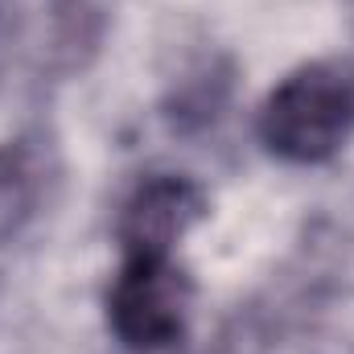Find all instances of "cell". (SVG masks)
Instances as JSON below:
<instances>
[{
	"instance_id": "obj_2",
	"label": "cell",
	"mask_w": 354,
	"mask_h": 354,
	"mask_svg": "<svg viewBox=\"0 0 354 354\" xmlns=\"http://www.w3.org/2000/svg\"><path fill=\"white\" fill-rule=\"evenodd\" d=\"M111 330L132 351H161L181 338L189 284L169 256H128L111 288Z\"/></svg>"
},
{
	"instance_id": "obj_1",
	"label": "cell",
	"mask_w": 354,
	"mask_h": 354,
	"mask_svg": "<svg viewBox=\"0 0 354 354\" xmlns=\"http://www.w3.org/2000/svg\"><path fill=\"white\" fill-rule=\"evenodd\" d=\"M354 128V87L330 66H305L272 91L260 120L264 145L284 161H326Z\"/></svg>"
},
{
	"instance_id": "obj_3",
	"label": "cell",
	"mask_w": 354,
	"mask_h": 354,
	"mask_svg": "<svg viewBox=\"0 0 354 354\" xmlns=\"http://www.w3.org/2000/svg\"><path fill=\"white\" fill-rule=\"evenodd\" d=\"M202 214V198L181 177H157L136 189V198L124 210L120 239L128 256H169L185 227Z\"/></svg>"
}]
</instances>
